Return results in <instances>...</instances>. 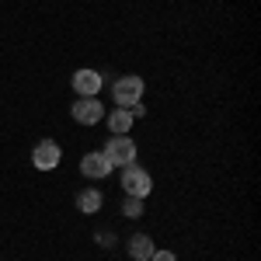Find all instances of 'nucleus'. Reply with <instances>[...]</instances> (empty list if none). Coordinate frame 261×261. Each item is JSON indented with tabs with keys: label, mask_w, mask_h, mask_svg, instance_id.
<instances>
[{
	"label": "nucleus",
	"mask_w": 261,
	"mask_h": 261,
	"mask_svg": "<svg viewBox=\"0 0 261 261\" xmlns=\"http://www.w3.org/2000/svg\"><path fill=\"white\" fill-rule=\"evenodd\" d=\"M122 192H125V195H136V199H146V195L153 192L150 171H143L140 164H125V167H122Z\"/></svg>",
	"instance_id": "obj_1"
},
{
	"label": "nucleus",
	"mask_w": 261,
	"mask_h": 261,
	"mask_svg": "<svg viewBox=\"0 0 261 261\" xmlns=\"http://www.w3.org/2000/svg\"><path fill=\"white\" fill-rule=\"evenodd\" d=\"M140 98H143V77H136V73H125V77H119V81L112 84V101L119 108H129Z\"/></svg>",
	"instance_id": "obj_2"
},
{
	"label": "nucleus",
	"mask_w": 261,
	"mask_h": 261,
	"mask_svg": "<svg viewBox=\"0 0 261 261\" xmlns=\"http://www.w3.org/2000/svg\"><path fill=\"white\" fill-rule=\"evenodd\" d=\"M112 167H125V164L136 161V143L129 140V136H112V140L105 143V150H101Z\"/></svg>",
	"instance_id": "obj_3"
},
{
	"label": "nucleus",
	"mask_w": 261,
	"mask_h": 261,
	"mask_svg": "<svg viewBox=\"0 0 261 261\" xmlns=\"http://www.w3.org/2000/svg\"><path fill=\"white\" fill-rule=\"evenodd\" d=\"M63 161V150L56 140H42L35 150H32V164L39 167V171H56Z\"/></svg>",
	"instance_id": "obj_4"
},
{
	"label": "nucleus",
	"mask_w": 261,
	"mask_h": 261,
	"mask_svg": "<svg viewBox=\"0 0 261 261\" xmlns=\"http://www.w3.org/2000/svg\"><path fill=\"white\" fill-rule=\"evenodd\" d=\"M115 167L108 164V157L101 153V150H91V153H84V161H81V174L84 178H91V181H101V178H108Z\"/></svg>",
	"instance_id": "obj_5"
},
{
	"label": "nucleus",
	"mask_w": 261,
	"mask_h": 261,
	"mask_svg": "<svg viewBox=\"0 0 261 261\" xmlns=\"http://www.w3.org/2000/svg\"><path fill=\"white\" fill-rule=\"evenodd\" d=\"M70 112H73V122H81V125H94V122L105 119V108H101L98 98H81Z\"/></svg>",
	"instance_id": "obj_6"
},
{
	"label": "nucleus",
	"mask_w": 261,
	"mask_h": 261,
	"mask_svg": "<svg viewBox=\"0 0 261 261\" xmlns=\"http://www.w3.org/2000/svg\"><path fill=\"white\" fill-rule=\"evenodd\" d=\"M101 91V73L98 70H77L73 73V94L81 98H98Z\"/></svg>",
	"instance_id": "obj_7"
},
{
	"label": "nucleus",
	"mask_w": 261,
	"mask_h": 261,
	"mask_svg": "<svg viewBox=\"0 0 261 261\" xmlns=\"http://www.w3.org/2000/svg\"><path fill=\"white\" fill-rule=\"evenodd\" d=\"M125 247H129V258H133V261H150V254L157 251L153 241H150V233H133Z\"/></svg>",
	"instance_id": "obj_8"
},
{
	"label": "nucleus",
	"mask_w": 261,
	"mask_h": 261,
	"mask_svg": "<svg viewBox=\"0 0 261 261\" xmlns=\"http://www.w3.org/2000/svg\"><path fill=\"white\" fill-rule=\"evenodd\" d=\"M101 205H105V199H101L98 188H84L81 195H77V209H81L84 216H94V213H101Z\"/></svg>",
	"instance_id": "obj_9"
},
{
	"label": "nucleus",
	"mask_w": 261,
	"mask_h": 261,
	"mask_svg": "<svg viewBox=\"0 0 261 261\" xmlns=\"http://www.w3.org/2000/svg\"><path fill=\"white\" fill-rule=\"evenodd\" d=\"M108 129H112V136H129V129H133V115H129V108H115V112H108Z\"/></svg>",
	"instance_id": "obj_10"
},
{
	"label": "nucleus",
	"mask_w": 261,
	"mask_h": 261,
	"mask_svg": "<svg viewBox=\"0 0 261 261\" xmlns=\"http://www.w3.org/2000/svg\"><path fill=\"white\" fill-rule=\"evenodd\" d=\"M122 216L140 220V216H143V199H136V195H125V202H122Z\"/></svg>",
	"instance_id": "obj_11"
},
{
	"label": "nucleus",
	"mask_w": 261,
	"mask_h": 261,
	"mask_svg": "<svg viewBox=\"0 0 261 261\" xmlns=\"http://www.w3.org/2000/svg\"><path fill=\"white\" fill-rule=\"evenodd\" d=\"M150 261H178V254H174V251H153Z\"/></svg>",
	"instance_id": "obj_12"
},
{
	"label": "nucleus",
	"mask_w": 261,
	"mask_h": 261,
	"mask_svg": "<svg viewBox=\"0 0 261 261\" xmlns=\"http://www.w3.org/2000/svg\"><path fill=\"white\" fill-rule=\"evenodd\" d=\"M129 115H133V119H143V115H146V108L136 101V105H129Z\"/></svg>",
	"instance_id": "obj_13"
}]
</instances>
